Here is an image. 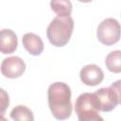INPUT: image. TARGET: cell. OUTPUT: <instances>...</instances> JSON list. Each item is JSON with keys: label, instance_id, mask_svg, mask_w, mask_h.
Instances as JSON below:
<instances>
[{"label": "cell", "instance_id": "6", "mask_svg": "<svg viewBox=\"0 0 121 121\" xmlns=\"http://www.w3.org/2000/svg\"><path fill=\"white\" fill-rule=\"evenodd\" d=\"M26 70L25 61L17 56L9 57L3 60L1 64V73L9 78H17L21 77Z\"/></svg>", "mask_w": 121, "mask_h": 121}, {"label": "cell", "instance_id": "15", "mask_svg": "<svg viewBox=\"0 0 121 121\" xmlns=\"http://www.w3.org/2000/svg\"><path fill=\"white\" fill-rule=\"evenodd\" d=\"M79 2H83V3H89V2H92L93 0H78Z\"/></svg>", "mask_w": 121, "mask_h": 121}, {"label": "cell", "instance_id": "2", "mask_svg": "<svg viewBox=\"0 0 121 121\" xmlns=\"http://www.w3.org/2000/svg\"><path fill=\"white\" fill-rule=\"evenodd\" d=\"M74 29V20L71 16L55 17L46 29V36L51 44L57 47L64 46L70 40Z\"/></svg>", "mask_w": 121, "mask_h": 121}, {"label": "cell", "instance_id": "11", "mask_svg": "<svg viewBox=\"0 0 121 121\" xmlns=\"http://www.w3.org/2000/svg\"><path fill=\"white\" fill-rule=\"evenodd\" d=\"M105 65L112 73H121V50H114L109 53L105 59Z\"/></svg>", "mask_w": 121, "mask_h": 121}, {"label": "cell", "instance_id": "8", "mask_svg": "<svg viewBox=\"0 0 121 121\" xmlns=\"http://www.w3.org/2000/svg\"><path fill=\"white\" fill-rule=\"evenodd\" d=\"M18 45L17 36L11 29H2L0 33V50L2 54L13 53Z\"/></svg>", "mask_w": 121, "mask_h": 121}, {"label": "cell", "instance_id": "7", "mask_svg": "<svg viewBox=\"0 0 121 121\" xmlns=\"http://www.w3.org/2000/svg\"><path fill=\"white\" fill-rule=\"evenodd\" d=\"M80 80L88 86H96L104 78V73L101 68L95 64H88L81 68L79 72Z\"/></svg>", "mask_w": 121, "mask_h": 121}, {"label": "cell", "instance_id": "5", "mask_svg": "<svg viewBox=\"0 0 121 121\" xmlns=\"http://www.w3.org/2000/svg\"><path fill=\"white\" fill-rule=\"evenodd\" d=\"M94 94L97 109L100 112H111L118 104V97L112 87L100 88Z\"/></svg>", "mask_w": 121, "mask_h": 121}, {"label": "cell", "instance_id": "3", "mask_svg": "<svg viewBox=\"0 0 121 121\" xmlns=\"http://www.w3.org/2000/svg\"><path fill=\"white\" fill-rule=\"evenodd\" d=\"M75 111L79 121L103 120L98 113L95 94L83 93L79 95L75 103Z\"/></svg>", "mask_w": 121, "mask_h": 121}, {"label": "cell", "instance_id": "13", "mask_svg": "<svg viewBox=\"0 0 121 121\" xmlns=\"http://www.w3.org/2000/svg\"><path fill=\"white\" fill-rule=\"evenodd\" d=\"M1 113L4 114L7 107L9 106V95L6 94L5 90L1 89Z\"/></svg>", "mask_w": 121, "mask_h": 121}, {"label": "cell", "instance_id": "10", "mask_svg": "<svg viewBox=\"0 0 121 121\" xmlns=\"http://www.w3.org/2000/svg\"><path fill=\"white\" fill-rule=\"evenodd\" d=\"M50 8L58 16L60 17L70 16L72 12V3L70 0H51Z\"/></svg>", "mask_w": 121, "mask_h": 121}, {"label": "cell", "instance_id": "9", "mask_svg": "<svg viewBox=\"0 0 121 121\" xmlns=\"http://www.w3.org/2000/svg\"><path fill=\"white\" fill-rule=\"evenodd\" d=\"M25 49L33 56L40 55L43 50V43L42 39L34 33H26L22 38Z\"/></svg>", "mask_w": 121, "mask_h": 121}, {"label": "cell", "instance_id": "4", "mask_svg": "<svg viewBox=\"0 0 121 121\" xmlns=\"http://www.w3.org/2000/svg\"><path fill=\"white\" fill-rule=\"evenodd\" d=\"M96 35L101 43L105 45H112L120 40L121 25L113 18H107L98 25Z\"/></svg>", "mask_w": 121, "mask_h": 121}, {"label": "cell", "instance_id": "14", "mask_svg": "<svg viewBox=\"0 0 121 121\" xmlns=\"http://www.w3.org/2000/svg\"><path fill=\"white\" fill-rule=\"evenodd\" d=\"M111 87L113 89V91L115 92V94L118 97V103L121 104V79L116 80L113 83H112Z\"/></svg>", "mask_w": 121, "mask_h": 121}, {"label": "cell", "instance_id": "12", "mask_svg": "<svg viewBox=\"0 0 121 121\" xmlns=\"http://www.w3.org/2000/svg\"><path fill=\"white\" fill-rule=\"evenodd\" d=\"M10 118L18 121H33L34 120V116L31 110L23 105H18L11 110Z\"/></svg>", "mask_w": 121, "mask_h": 121}, {"label": "cell", "instance_id": "1", "mask_svg": "<svg viewBox=\"0 0 121 121\" xmlns=\"http://www.w3.org/2000/svg\"><path fill=\"white\" fill-rule=\"evenodd\" d=\"M47 98L49 109L56 119L64 120L71 116V90L66 83H52L47 90Z\"/></svg>", "mask_w": 121, "mask_h": 121}]
</instances>
